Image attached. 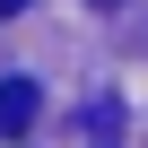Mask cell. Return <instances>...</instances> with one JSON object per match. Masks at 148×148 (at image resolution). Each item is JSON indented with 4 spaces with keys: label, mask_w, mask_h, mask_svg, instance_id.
Here are the masks:
<instances>
[{
    "label": "cell",
    "mask_w": 148,
    "mask_h": 148,
    "mask_svg": "<svg viewBox=\"0 0 148 148\" xmlns=\"http://www.w3.org/2000/svg\"><path fill=\"white\" fill-rule=\"evenodd\" d=\"M18 9H26V0H0V18H18Z\"/></svg>",
    "instance_id": "3"
},
{
    "label": "cell",
    "mask_w": 148,
    "mask_h": 148,
    "mask_svg": "<svg viewBox=\"0 0 148 148\" xmlns=\"http://www.w3.org/2000/svg\"><path fill=\"white\" fill-rule=\"evenodd\" d=\"M96 9H122V0H96Z\"/></svg>",
    "instance_id": "4"
},
{
    "label": "cell",
    "mask_w": 148,
    "mask_h": 148,
    "mask_svg": "<svg viewBox=\"0 0 148 148\" xmlns=\"http://www.w3.org/2000/svg\"><path fill=\"white\" fill-rule=\"evenodd\" d=\"M113 122H122V113H113V105H96V148H113Z\"/></svg>",
    "instance_id": "2"
},
{
    "label": "cell",
    "mask_w": 148,
    "mask_h": 148,
    "mask_svg": "<svg viewBox=\"0 0 148 148\" xmlns=\"http://www.w3.org/2000/svg\"><path fill=\"white\" fill-rule=\"evenodd\" d=\"M35 113H44V87L35 79H0V139H18Z\"/></svg>",
    "instance_id": "1"
}]
</instances>
